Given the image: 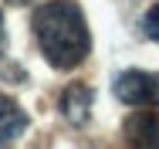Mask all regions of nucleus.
<instances>
[{
	"label": "nucleus",
	"instance_id": "obj_8",
	"mask_svg": "<svg viewBox=\"0 0 159 149\" xmlns=\"http://www.w3.org/2000/svg\"><path fill=\"white\" fill-rule=\"evenodd\" d=\"M10 3H24V0H10Z\"/></svg>",
	"mask_w": 159,
	"mask_h": 149
},
{
	"label": "nucleus",
	"instance_id": "obj_7",
	"mask_svg": "<svg viewBox=\"0 0 159 149\" xmlns=\"http://www.w3.org/2000/svg\"><path fill=\"white\" fill-rule=\"evenodd\" d=\"M7 54V30H3V14H0V58Z\"/></svg>",
	"mask_w": 159,
	"mask_h": 149
},
{
	"label": "nucleus",
	"instance_id": "obj_1",
	"mask_svg": "<svg viewBox=\"0 0 159 149\" xmlns=\"http://www.w3.org/2000/svg\"><path fill=\"white\" fill-rule=\"evenodd\" d=\"M34 37L44 61L58 71H71L92 51V30L85 21V10L75 0H48L31 17Z\"/></svg>",
	"mask_w": 159,
	"mask_h": 149
},
{
	"label": "nucleus",
	"instance_id": "obj_2",
	"mask_svg": "<svg viewBox=\"0 0 159 149\" xmlns=\"http://www.w3.org/2000/svg\"><path fill=\"white\" fill-rule=\"evenodd\" d=\"M112 91L122 105L132 109H159V71H122Z\"/></svg>",
	"mask_w": 159,
	"mask_h": 149
},
{
	"label": "nucleus",
	"instance_id": "obj_6",
	"mask_svg": "<svg viewBox=\"0 0 159 149\" xmlns=\"http://www.w3.org/2000/svg\"><path fill=\"white\" fill-rule=\"evenodd\" d=\"M142 30H146L149 41H156V44H159V3H152V7L146 10V17H142Z\"/></svg>",
	"mask_w": 159,
	"mask_h": 149
},
{
	"label": "nucleus",
	"instance_id": "obj_4",
	"mask_svg": "<svg viewBox=\"0 0 159 149\" xmlns=\"http://www.w3.org/2000/svg\"><path fill=\"white\" fill-rule=\"evenodd\" d=\"M92 98H95V91L88 88V85H68L61 95V115L71 125H85L88 115H92Z\"/></svg>",
	"mask_w": 159,
	"mask_h": 149
},
{
	"label": "nucleus",
	"instance_id": "obj_3",
	"mask_svg": "<svg viewBox=\"0 0 159 149\" xmlns=\"http://www.w3.org/2000/svg\"><path fill=\"white\" fill-rule=\"evenodd\" d=\"M129 146H146V149H159V112L152 109H142V112H132L122 125Z\"/></svg>",
	"mask_w": 159,
	"mask_h": 149
},
{
	"label": "nucleus",
	"instance_id": "obj_5",
	"mask_svg": "<svg viewBox=\"0 0 159 149\" xmlns=\"http://www.w3.org/2000/svg\"><path fill=\"white\" fill-rule=\"evenodd\" d=\"M27 125H31L27 112H24L10 95H0V146L20 139V136L27 132Z\"/></svg>",
	"mask_w": 159,
	"mask_h": 149
}]
</instances>
